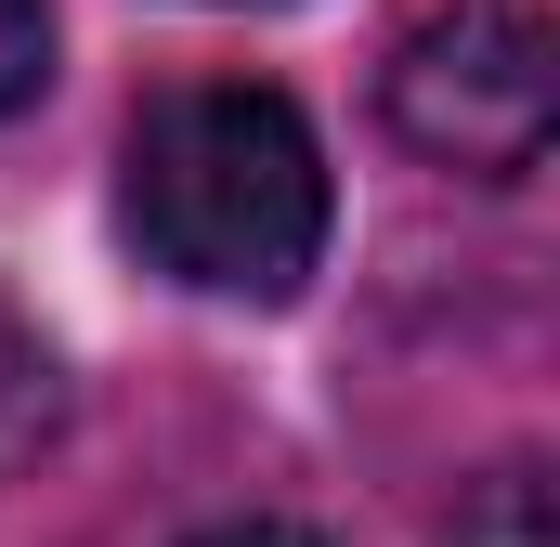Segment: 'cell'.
<instances>
[{
	"instance_id": "6",
	"label": "cell",
	"mask_w": 560,
	"mask_h": 547,
	"mask_svg": "<svg viewBox=\"0 0 560 547\" xmlns=\"http://www.w3.org/2000/svg\"><path fill=\"white\" fill-rule=\"evenodd\" d=\"M196 547H326V535H313V522H209Z\"/></svg>"
},
{
	"instance_id": "3",
	"label": "cell",
	"mask_w": 560,
	"mask_h": 547,
	"mask_svg": "<svg viewBox=\"0 0 560 547\" xmlns=\"http://www.w3.org/2000/svg\"><path fill=\"white\" fill-rule=\"evenodd\" d=\"M66 430V379H52V352H39V326L0 300V469H26L39 443Z\"/></svg>"
},
{
	"instance_id": "4",
	"label": "cell",
	"mask_w": 560,
	"mask_h": 547,
	"mask_svg": "<svg viewBox=\"0 0 560 547\" xmlns=\"http://www.w3.org/2000/svg\"><path fill=\"white\" fill-rule=\"evenodd\" d=\"M443 547H548V482H535V469H495V482H469Z\"/></svg>"
},
{
	"instance_id": "5",
	"label": "cell",
	"mask_w": 560,
	"mask_h": 547,
	"mask_svg": "<svg viewBox=\"0 0 560 547\" xmlns=\"http://www.w3.org/2000/svg\"><path fill=\"white\" fill-rule=\"evenodd\" d=\"M39 79H52V13H39V0H0V118H13Z\"/></svg>"
},
{
	"instance_id": "2",
	"label": "cell",
	"mask_w": 560,
	"mask_h": 547,
	"mask_svg": "<svg viewBox=\"0 0 560 547\" xmlns=\"http://www.w3.org/2000/svg\"><path fill=\"white\" fill-rule=\"evenodd\" d=\"M392 131L418 156H443V170H469V183L548 170V131H560L548 13L535 0H456V13H430L392 53Z\"/></svg>"
},
{
	"instance_id": "1",
	"label": "cell",
	"mask_w": 560,
	"mask_h": 547,
	"mask_svg": "<svg viewBox=\"0 0 560 547\" xmlns=\"http://www.w3.org/2000/svg\"><path fill=\"white\" fill-rule=\"evenodd\" d=\"M118 222L196 300H300L326 261V143L275 79H183L131 118Z\"/></svg>"
}]
</instances>
